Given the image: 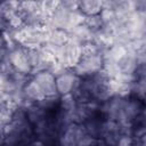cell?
<instances>
[{
    "label": "cell",
    "instance_id": "6da1fadb",
    "mask_svg": "<svg viewBox=\"0 0 146 146\" xmlns=\"http://www.w3.org/2000/svg\"><path fill=\"white\" fill-rule=\"evenodd\" d=\"M103 68V54L84 55L72 68V71L81 79L88 78Z\"/></svg>",
    "mask_w": 146,
    "mask_h": 146
},
{
    "label": "cell",
    "instance_id": "7a4b0ae2",
    "mask_svg": "<svg viewBox=\"0 0 146 146\" xmlns=\"http://www.w3.org/2000/svg\"><path fill=\"white\" fill-rule=\"evenodd\" d=\"M81 78L78 76L72 70H67L65 73L56 78V90L58 96H64L72 94L75 89L80 87Z\"/></svg>",
    "mask_w": 146,
    "mask_h": 146
},
{
    "label": "cell",
    "instance_id": "3957f363",
    "mask_svg": "<svg viewBox=\"0 0 146 146\" xmlns=\"http://www.w3.org/2000/svg\"><path fill=\"white\" fill-rule=\"evenodd\" d=\"M10 64L14 66V68L17 71V72H21L23 74H31V66L27 62V57H26V54H25V49L22 47V46H16L14 49L9 50L8 51V55L6 57Z\"/></svg>",
    "mask_w": 146,
    "mask_h": 146
},
{
    "label": "cell",
    "instance_id": "277c9868",
    "mask_svg": "<svg viewBox=\"0 0 146 146\" xmlns=\"http://www.w3.org/2000/svg\"><path fill=\"white\" fill-rule=\"evenodd\" d=\"M121 136V128L117 122L106 119L103 120L100 140L104 143L105 146H116Z\"/></svg>",
    "mask_w": 146,
    "mask_h": 146
},
{
    "label": "cell",
    "instance_id": "5b68a950",
    "mask_svg": "<svg viewBox=\"0 0 146 146\" xmlns=\"http://www.w3.org/2000/svg\"><path fill=\"white\" fill-rule=\"evenodd\" d=\"M33 80L40 86L44 96H56V78L47 70L39 71L33 75Z\"/></svg>",
    "mask_w": 146,
    "mask_h": 146
},
{
    "label": "cell",
    "instance_id": "8992f818",
    "mask_svg": "<svg viewBox=\"0 0 146 146\" xmlns=\"http://www.w3.org/2000/svg\"><path fill=\"white\" fill-rule=\"evenodd\" d=\"M23 94L25 96V98L31 103H38L39 100H41L42 98H44V94L42 91V89L40 88V86L32 79H29L27 82L24 84L23 87Z\"/></svg>",
    "mask_w": 146,
    "mask_h": 146
},
{
    "label": "cell",
    "instance_id": "52a82bcc",
    "mask_svg": "<svg viewBox=\"0 0 146 146\" xmlns=\"http://www.w3.org/2000/svg\"><path fill=\"white\" fill-rule=\"evenodd\" d=\"M103 117L100 114H97V115H94V116H90L82 125L86 130V132L95 138V139H100L102 137V127H103Z\"/></svg>",
    "mask_w": 146,
    "mask_h": 146
},
{
    "label": "cell",
    "instance_id": "ba28073f",
    "mask_svg": "<svg viewBox=\"0 0 146 146\" xmlns=\"http://www.w3.org/2000/svg\"><path fill=\"white\" fill-rule=\"evenodd\" d=\"M117 67L120 73L122 74H133L136 75V71L138 67V63L136 59V54L127 51V54L117 62Z\"/></svg>",
    "mask_w": 146,
    "mask_h": 146
},
{
    "label": "cell",
    "instance_id": "9c48e42d",
    "mask_svg": "<svg viewBox=\"0 0 146 146\" xmlns=\"http://www.w3.org/2000/svg\"><path fill=\"white\" fill-rule=\"evenodd\" d=\"M25 112H26V119L32 125L38 124L39 122L44 120L51 113V112H47V111L42 110L39 105H36V103L31 104L27 107H25Z\"/></svg>",
    "mask_w": 146,
    "mask_h": 146
},
{
    "label": "cell",
    "instance_id": "30bf717a",
    "mask_svg": "<svg viewBox=\"0 0 146 146\" xmlns=\"http://www.w3.org/2000/svg\"><path fill=\"white\" fill-rule=\"evenodd\" d=\"M78 10L84 16L98 15L102 10V1L98 0H82L79 1Z\"/></svg>",
    "mask_w": 146,
    "mask_h": 146
},
{
    "label": "cell",
    "instance_id": "8fae6325",
    "mask_svg": "<svg viewBox=\"0 0 146 146\" xmlns=\"http://www.w3.org/2000/svg\"><path fill=\"white\" fill-rule=\"evenodd\" d=\"M19 1H2L0 2V17L5 21H9L10 17L18 14Z\"/></svg>",
    "mask_w": 146,
    "mask_h": 146
},
{
    "label": "cell",
    "instance_id": "7c38bea8",
    "mask_svg": "<svg viewBox=\"0 0 146 146\" xmlns=\"http://www.w3.org/2000/svg\"><path fill=\"white\" fill-rule=\"evenodd\" d=\"M67 41H68V33L64 30L55 29L49 31L46 43H50L52 46H64Z\"/></svg>",
    "mask_w": 146,
    "mask_h": 146
},
{
    "label": "cell",
    "instance_id": "4fadbf2b",
    "mask_svg": "<svg viewBox=\"0 0 146 146\" xmlns=\"http://www.w3.org/2000/svg\"><path fill=\"white\" fill-rule=\"evenodd\" d=\"M58 104H59V96H46L44 98H42L41 100H39L36 103V105H39L42 110L47 111V112H52L54 110L58 108Z\"/></svg>",
    "mask_w": 146,
    "mask_h": 146
},
{
    "label": "cell",
    "instance_id": "5bb4252c",
    "mask_svg": "<svg viewBox=\"0 0 146 146\" xmlns=\"http://www.w3.org/2000/svg\"><path fill=\"white\" fill-rule=\"evenodd\" d=\"M78 105L75 98L73 97L72 94H67L64 96H59V104H58V108L66 111V112H72L75 106Z\"/></svg>",
    "mask_w": 146,
    "mask_h": 146
},
{
    "label": "cell",
    "instance_id": "9a60e30c",
    "mask_svg": "<svg viewBox=\"0 0 146 146\" xmlns=\"http://www.w3.org/2000/svg\"><path fill=\"white\" fill-rule=\"evenodd\" d=\"M83 24L94 33H97L103 27V22L99 17V15H92V16H86Z\"/></svg>",
    "mask_w": 146,
    "mask_h": 146
},
{
    "label": "cell",
    "instance_id": "2e32d148",
    "mask_svg": "<svg viewBox=\"0 0 146 146\" xmlns=\"http://www.w3.org/2000/svg\"><path fill=\"white\" fill-rule=\"evenodd\" d=\"M102 22H103V25H107V24H111L114 22L115 19V13L113 9H106V8H102L100 13L98 14Z\"/></svg>",
    "mask_w": 146,
    "mask_h": 146
},
{
    "label": "cell",
    "instance_id": "e0dca14e",
    "mask_svg": "<svg viewBox=\"0 0 146 146\" xmlns=\"http://www.w3.org/2000/svg\"><path fill=\"white\" fill-rule=\"evenodd\" d=\"M8 48H7V44H6V41L3 39V35L0 33V62H2L7 55H8Z\"/></svg>",
    "mask_w": 146,
    "mask_h": 146
},
{
    "label": "cell",
    "instance_id": "ac0fdd59",
    "mask_svg": "<svg viewBox=\"0 0 146 146\" xmlns=\"http://www.w3.org/2000/svg\"><path fill=\"white\" fill-rule=\"evenodd\" d=\"M132 143H133L132 136H121L116 146H132Z\"/></svg>",
    "mask_w": 146,
    "mask_h": 146
},
{
    "label": "cell",
    "instance_id": "d6986e66",
    "mask_svg": "<svg viewBox=\"0 0 146 146\" xmlns=\"http://www.w3.org/2000/svg\"><path fill=\"white\" fill-rule=\"evenodd\" d=\"M145 137H143V138H133L132 146H145Z\"/></svg>",
    "mask_w": 146,
    "mask_h": 146
},
{
    "label": "cell",
    "instance_id": "ffe728a7",
    "mask_svg": "<svg viewBox=\"0 0 146 146\" xmlns=\"http://www.w3.org/2000/svg\"><path fill=\"white\" fill-rule=\"evenodd\" d=\"M7 123H3L2 121H0V145H2L3 143V137H5V127Z\"/></svg>",
    "mask_w": 146,
    "mask_h": 146
},
{
    "label": "cell",
    "instance_id": "44dd1931",
    "mask_svg": "<svg viewBox=\"0 0 146 146\" xmlns=\"http://www.w3.org/2000/svg\"><path fill=\"white\" fill-rule=\"evenodd\" d=\"M6 81H7V78H5L3 75H1V74H0V94H2V92H3V90H5Z\"/></svg>",
    "mask_w": 146,
    "mask_h": 146
},
{
    "label": "cell",
    "instance_id": "7402d4cb",
    "mask_svg": "<svg viewBox=\"0 0 146 146\" xmlns=\"http://www.w3.org/2000/svg\"><path fill=\"white\" fill-rule=\"evenodd\" d=\"M27 146H44L40 140H38V139H35V140H32Z\"/></svg>",
    "mask_w": 146,
    "mask_h": 146
},
{
    "label": "cell",
    "instance_id": "603a6c76",
    "mask_svg": "<svg viewBox=\"0 0 146 146\" xmlns=\"http://www.w3.org/2000/svg\"><path fill=\"white\" fill-rule=\"evenodd\" d=\"M0 146H3V145H0Z\"/></svg>",
    "mask_w": 146,
    "mask_h": 146
}]
</instances>
